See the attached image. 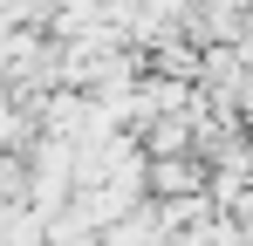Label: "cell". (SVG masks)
Instances as JSON below:
<instances>
[{
  "label": "cell",
  "mask_w": 253,
  "mask_h": 246,
  "mask_svg": "<svg viewBox=\"0 0 253 246\" xmlns=\"http://www.w3.org/2000/svg\"><path fill=\"white\" fill-rule=\"evenodd\" d=\"M151 185H158V199H178V192L199 185V164H192V158H158V164H151Z\"/></svg>",
  "instance_id": "cell-1"
}]
</instances>
